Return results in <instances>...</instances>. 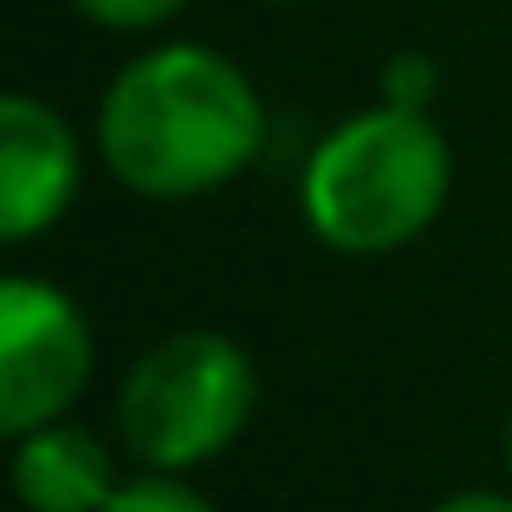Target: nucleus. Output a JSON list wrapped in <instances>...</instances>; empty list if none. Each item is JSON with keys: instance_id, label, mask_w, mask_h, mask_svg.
I'll return each instance as SVG.
<instances>
[{"instance_id": "1", "label": "nucleus", "mask_w": 512, "mask_h": 512, "mask_svg": "<svg viewBox=\"0 0 512 512\" xmlns=\"http://www.w3.org/2000/svg\"><path fill=\"white\" fill-rule=\"evenodd\" d=\"M266 150V98L247 65L201 39L143 46L98 98V156L143 201H201Z\"/></svg>"}, {"instance_id": "2", "label": "nucleus", "mask_w": 512, "mask_h": 512, "mask_svg": "<svg viewBox=\"0 0 512 512\" xmlns=\"http://www.w3.org/2000/svg\"><path fill=\"white\" fill-rule=\"evenodd\" d=\"M454 195V150L428 111L370 104L312 143L299 169V214L318 247L383 260L422 240Z\"/></svg>"}, {"instance_id": "3", "label": "nucleus", "mask_w": 512, "mask_h": 512, "mask_svg": "<svg viewBox=\"0 0 512 512\" xmlns=\"http://www.w3.org/2000/svg\"><path fill=\"white\" fill-rule=\"evenodd\" d=\"M260 370L227 331H169L117 383V441L143 474H195L247 435Z\"/></svg>"}, {"instance_id": "4", "label": "nucleus", "mask_w": 512, "mask_h": 512, "mask_svg": "<svg viewBox=\"0 0 512 512\" xmlns=\"http://www.w3.org/2000/svg\"><path fill=\"white\" fill-rule=\"evenodd\" d=\"M91 376H98V338L72 292L39 273L0 279V428L26 435L65 422L85 402Z\"/></svg>"}, {"instance_id": "5", "label": "nucleus", "mask_w": 512, "mask_h": 512, "mask_svg": "<svg viewBox=\"0 0 512 512\" xmlns=\"http://www.w3.org/2000/svg\"><path fill=\"white\" fill-rule=\"evenodd\" d=\"M78 188H85V150L72 124L33 91H7L0 98V240L26 247L52 234L72 214Z\"/></svg>"}, {"instance_id": "6", "label": "nucleus", "mask_w": 512, "mask_h": 512, "mask_svg": "<svg viewBox=\"0 0 512 512\" xmlns=\"http://www.w3.org/2000/svg\"><path fill=\"white\" fill-rule=\"evenodd\" d=\"M13 500L26 512H104L124 487L117 454L85 422H46L13 435Z\"/></svg>"}, {"instance_id": "7", "label": "nucleus", "mask_w": 512, "mask_h": 512, "mask_svg": "<svg viewBox=\"0 0 512 512\" xmlns=\"http://www.w3.org/2000/svg\"><path fill=\"white\" fill-rule=\"evenodd\" d=\"M104 512H221V506H214L188 474H143L137 467Z\"/></svg>"}, {"instance_id": "8", "label": "nucleus", "mask_w": 512, "mask_h": 512, "mask_svg": "<svg viewBox=\"0 0 512 512\" xmlns=\"http://www.w3.org/2000/svg\"><path fill=\"white\" fill-rule=\"evenodd\" d=\"M72 13L98 33H156L175 13H188V0H72Z\"/></svg>"}, {"instance_id": "9", "label": "nucleus", "mask_w": 512, "mask_h": 512, "mask_svg": "<svg viewBox=\"0 0 512 512\" xmlns=\"http://www.w3.org/2000/svg\"><path fill=\"white\" fill-rule=\"evenodd\" d=\"M441 91V65L428 59V52H396V59L383 65V85H376V98L383 104H402V111H428Z\"/></svg>"}, {"instance_id": "10", "label": "nucleus", "mask_w": 512, "mask_h": 512, "mask_svg": "<svg viewBox=\"0 0 512 512\" xmlns=\"http://www.w3.org/2000/svg\"><path fill=\"white\" fill-rule=\"evenodd\" d=\"M428 512H512V493H493V487H467V493H448Z\"/></svg>"}, {"instance_id": "11", "label": "nucleus", "mask_w": 512, "mask_h": 512, "mask_svg": "<svg viewBox=\"0 0 512 512\" xmlns=\"http://www.w3.org/2000/svg\"><path fill=\"white\" fill-rule=\"evenodd\" d=\"M506 474H512V415H506Z\"/></svg>"}, {"instance_id": "12", "label": "nucleus", "mask_w": 512, "mask_h": 512, "mask_svg": "<svg viewBox=\"0 0 512 512\" xmlns=\"http://www.w3.org/2000/svg\"><path fill=\"white\" fill-rule=\"evenodd\" d=\"M266 7H299V0H266Z\"/></svg>"}]
</instances>
